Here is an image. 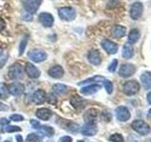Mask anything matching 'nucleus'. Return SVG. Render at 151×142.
Here are the masks:
<instances>
[{"instance_id":"nucleus-1","label":"nucleus","mask_w":151,"mask_h":142,"mask_svg":"<svg viewBox=\"0 0 151 142\" xmlns=\"http://www.w3.org/2000/svg\"><path fill=\"white\" fill-rule=\"evenodd\" d=\"M8 75L12 80H21L24 77V68H23V66L20 64H18V63L12 64L11 66H9V68Z\"/></svg>"},{"instance_id":"nucleus-2","label":"nucleus","mask_w":151,"mask_h":142,"mask_svg":"<svg viewBox=\"0 0 151 142\" xmlns=\"http://www.w3.org/2000/svg\"><path fill=\"white\" fill-rule=\"evenodd\" d=\"M59 16L60 19H63L64 21H72L77 16V12L74 8L71 7H63L59 9L58 11Z\"/></svg>"},{"instance_id":"nucleus-3","label":"nucleus","mask_w":151,"mask_h":142,"mask_svg":"<svg viewBox=\"0 0 151 142\" xmlns=\"http://www.w3.org/2000/svg\"><path fill=\"white\" fill-rule=\"evenodd\" d=\"M140 90V84L138 82L132 80H129V82H126L123 85V91L127 96H132V95H135L136 93H138Z\"/></svg>"},{"instance_id":"nucleus-4","label":"nucleus","mask_w":151,"mask_h":142,"mask_svg":"<svg viewBox=\"0 0 151 142\" xmlns=\"http://www.w3.org/2000/svg\"><path fill=\"white\" fill-rule=\"evenodd\" d=\"M132 129H133L135 132H137L138 134L142 135H146L149 134L150 132V127L147 123H145L143 120H135L132 122L131 124Z\"/></svg>"},{"instance_id":"nucleus-5","label":"nucleus","mask_w":151,"mask_h":142,"mask_svg":"<svg viewBox=\"0 0 151 142\" xmlns=\"http://www.w3.org/2000/svg\"><path fill=\"white\" fill-rule=\"evenodd\" d=\"M27 57L32 62H34V63H42V62H44V61L46 60L47 54L45 53V51L38 50V49H33V50H30L29 52H28Z\"/></svg>"},{"instance_id":"nucleus-6","label":"nucleus","mask_w":151,"mask_h":142,"mask_svg":"<svg viewBox=\"0 0 151 142\" xmlns=\"http://www.w3.org/2000/svg\"><path fill=\"white\" fill-rule=\"evenodd\" d=\"M41 3L42 0H24L23 1V5L26 12H28L32 14L36 13L38 9L40 8Z\"/></svg>"},{"instance_id":"nucleus-7","label":"nucleus","mask_w":151,"mask_h":142,"mask_svg":"<svg viewBox=\"0 0 151 142\" xmlns=\"http://www.w3.org/2000/svg\"><path fill=\"white\" fill-rule=\"evenodd\" d=\"M143 11H144V6L141 2L133 3L130 7V12H129L130 17L133 19V20H137V19H139L142 16Z\"/></svg>"},{"instance_id":"nucleus-8","label":"nucleus","mask_w":151,"mask_h":142,"mask_svg":"<svg viewBox=\"0 0 151 142\" xmlns=\"http://www.w3.org/2000/svg\"><path fill=\"white\" fill-rule=\"evenodd\" d=\"M136 71V66L132 64H123L119 69V75L123 78H129Z\"/></svg>"},{"instance_id":"nucleus-9","label":"nucleus","mask_w":151,"mask_h":142,"mask_svg":"<svg viewBox=\"0 0 151 142\" xmlns=\"http://www.w3.org/2000/svg\"><path fill=\"white\" fill-rule=\"evenodd\" d=\"M115 114L117 120L123 122L129 120L130 117V112L126 106H118L115 110Z\"/></svg>"},{"instance_id":"nucleus-10","label":"nucleus","mask_w":151,"mask_h":142,"mask_svg":"<svg viewBox=\"0 0 151 142\" xmlns=\"http://www.w3.org/2000/svg\"><path fill=\"white\" fill-rule=\"evenodd\" d=\"M101 46L109 54H115L118 50V46L114 42H112L109 39H103L101 41Z\"/></svg>"},{"instance_id":"nucleus-11","label":"nucleus","mask_w":151,"mask_h":142,"mask_svg":"<svg viewBox=\"0 0 151 142\" xmlns=\"http://www.w3.org/2000/svg\"><path fill=\"white\" fill-rule=\"evenodd\" d=\"M39 21L45 28H50L54 24V17L49 12H42L39 15Z\"/></svg>"},{"instance_id":"nucleus-12","label":"nucleus","mask_w":151,"mask_h":142,"mask_svg":"<svg viewBox=\"0 0 151 142\" xmlns=\"http://www.w3.org/2000/svg\"><path fill=\"white\" fill-rule=\"evenodd\" d=\"M7 87H8L9 93L15 97L20 96V95L24 92V90H25L24 85L20 83H12L11 84H9Z\"/></svg>"},{"instance_id":"nucleus-13","label":"nucleus","mask_w":151,"mask_h":142,"mask_svg":"<svg viewBox=\"0 0 151 142\" xmlns=\"http://www.w3.org/2000/svg\"><path fill=\"white\" fill-rule=\"evenodd\" d=\"M25 71H26V73L27 74L28 77H30L32 79L39 78L40 75H41V71L38 69L34 64H30V63H27L26 64Z\"/></svg>"},{"instance_id":"nucleus-14","label":"nucleus","mask_w":151,"mask_h":142,"mask_svg":"<svg viewBox=\"0 0 151 142\" xmlns=\"http://www.w3.org/2000/svg\"><path fill=\"white\" fill-rule=\"evenodd\" d=\"M88 60L89 62L93 65H99L101 64V56L100 53L98 52V50H91L88 53Z\"/></svg>"},{"instance_id":"nucleus-15","label":"nucleus","mask_w":151,"mask_h":142,"mask_svg":"<svg viewBox=\"0 0 151 142\" xmlns=\"http://www.w3.org/2000/svg\"><path fill=\"white\" fill-rule=\"evenodd\" d=\"M46 94L44 90H36L32 95V101L35 104H42L45 101Z\"/></svg>"},{"instance_id":"nucleus-16","label":"nucleus","mask_w":151,"mask_h":142,"mask_svg":"<svg viewBox=\"0 0 151 142\" xmlns=\"http://www.w3.org/2000/svg\"><path fill=\"white\" fill-rule=\"evenodd\" d=\"M97 133V128L94 123H86L81 128V134L84 135H94Z\"/></svg>"},{"instance_id":"nucleus-17","label":"nucleus","mask_w":151,"mask_h":142,"mask_svg":"<svg viewBox=\"0 0 151 142\" xmlns=\"http://www.w3.org/2000/svg\"><path fill=\"white\" fill-rule=\"evenodd\" d=\"M48 74L50 77L54 78V79H60L63 76L64 71L60 65H55V66H52L51 68H49Z\"/></svg>"},{"instance_id":"nucleus-18","label":"nucleus","mask_w":151,"mask_h":142,"mask_svg":"<svg viewBox=\"0 0 151 142\" xmlns=\"http://www.w3.org/2000/svg\"><path fill=\"white\" fill-rule=\"evenodd\" d=\"M70 103L72 104V106L75 107L76 109H78V110H80V109H82L85 107V105H86V102H85L84 99L81 98L78 96V95H75V96H73L72 98H71L70 99Z\"/></svg>"},{"instance_id":"nucleus-19","label":"nucleus","mask_w":151,"mask_h":142,"mask_svg":"<svg viewBox=\"0 0 151 142\" xmlns=\"http://www.w3.org/2000/svg\"><path fill=\"white\" fill-rule=\"evenodd\" d=\"M52 116V112L47 108H40L36 111V117L42 120H48Z\"/></svg>"},{"instance_id":"nucleus-20","label":"nucleus","mask_w":151,"mask_h":142,"mask_svg":"<svg viewBox=\"0 0 151 142\" xmlns=\"http://www.w3.org/2000/svg\"><path fill=\"white\" fill-rule=\"evenodd\" d=\"M97 110L96 109H90L84 114V118L86 123H94L97 117Z\"/></svg>"},{"instance_id":"nucleus-21","label":"nucleus","mask_w":151,"mask_h":142,"mask_svg":"<svg viewBox=\"0 0 151 142\" xmlns=\"http://www.w3.org/2000/svg\"><path fill=\"white\" fill-rule=\"evenodd\" d=\"M100 89V85L98 84H90L81 88L80 90V93L83 95H93L94 93H96L98 90Z\"/></svg>"},{"instance_id":"nucleus-22","label":"nucleus","mask_w":151,"mask_h":142,"mask_svg":"<svg viewBox=\"0 0 151 142\" xmlns=\"http://www.w3.org/2000/svg\"><path fill=\"white\" fill-rule=\"evenodd\" d=\"M141 80L145 90H149L151 88V77L149 71H145L141 76Z\"/></svg>"},{"instance_id":"nucleus-23","label":"nucleus","mask_w":151,"mask_h":142,"mask_svg":"<svg viewBox=\"0 0 151 142\" xmlns=\"http://www.w3.org/2000/svg\"><path fill=\"white\" fill-rule=\"evenodd\" d=\"M112 35L115 38H122L126 35L127 30L125 27L120 26V25H115L112 28Z\"/></svg>"},{"instance_id":"nucleus-24","label":"nucleus","mask_w":151,"mask_h":142,"mask_svg":"<svg viewBox=\"0 0 151 142\" xmlns=\"http://www.w3.org/2000/svg\"><path fill=\"white\" fill-rule=\"evenodd\" d=\"M140 31L136 28H133L132 30H130L129 36H127V42L129 44L132 45V44H135V43L140 39Z\"/></svg>"},{"instance_id":"nucleus-25","label":"nucleus","mask_w":151,"mask_h":142,"mask_svg":"<svg viewBox=\"0 0 151 142\" xmlns=\"http://www.w3.org/2000/svg\"><path fill=\"white\" fill-rule=\"evenodd\" d=\"M122 55L126 59H130L131 57L133 56V49H132V46L129 44V43L125 44L124 46H123Z\"/></svg>"},{"instance_id":"nucleus-26","label":"nucleus","mask_w":151,"mask_h":142,"mask_svg":"<svg viewBox=\"0 0 151 142\" xmlns=\"http://www.w3.org/2000/svg\"><path fill=\"white\" fill-rule=\"evenodd\" d=\"M52 90H53V92L57 95H63L64 93L67 92L68 90V87L66 86L64 84H60V83H57V84H54L53 87H52Z\"/></svg>"},{"instance_id":"nucleus-27","label":"nucleus","mask_w":151,"mask_h":142,"mask_svg":"<svg viewBox=\"0 0 151 142\" xmlns=\"http://www.w3.org/2000/svg\"><path fill=\"white\" fill-rule=\"evenodd\" d=\"M106 79L102 77V76H94V77L91 78V79H88V80H85L83 82L79 83L78 85H82V84H86L88 83H101V82H105Z\"/></svg>"},{"instance_id":"nucleus-28","label":"nucleus","mask_w":151,"mask_h":142,"mask_svg":"<svg viewBox=\"0 0 151 142\" xmlns=\"http://www.w3.org/2000/svg\"><path fill=\"white\" fill-rule=\"evenodd\" d=\"M39 131L41 133H42L45 135L48 136V137H50V136H52L54 135V129L52 127H50V126H45V125L42 126L41 125L40 128H39Z\"/></svg>"},{"instance_id":"nucleus-29","label":"nucleus","mask_w":151,"mask_h":142,"mask_svg":"<svg viewBox=\"0 0 151 142\" xmlns=\"http://www.w3.org/2000/svg\"><path fill=\"white\" fill-rule=\"evenodd\" d=\"M41 136L37 134H29L27 136V142H41Z\"/></svg>"},{"instance_id":"nucleus-30","label":"nucleus","mask_w":151,"mask_h":142,"mask_svg":"<svg viewBox=\"0 0 151 142\" xmlns=\"http://www.w3.org/2000/svg\"><path fill=\"white\" fill-rule=\"evenodd\" d=\"M8 87L6 84L0 83V99H6L8 97Z\"/></svg>"},{"instance_id":"nucleus-31","label":"nucleus","mask_w":151,"mask_h":142,"mask_svg":"<svg viewBox=\"0 0 151 142\" xmlns=\"http://www.w3.org/2000/svg\"><path fill=\"white\" fill-rule=\"evenodd\" d=\"M27 40H28V38L27 36H26L25 38H23V40L21 41L20 46H19V55H22L24 53V51H25L27 44Z\"/></svg>"},{"instance_id":"nucleus-32","label":"nucleus","mask_w":151,"mask_h":142,"mask_svg":"<svg viewBox=\"0 0 151 142\" xmlns=\"http://www.w3.org/2000/svg\"><path fill=\"white\" fill-rule=\"evenodd\" d=\"M4 132L8 133H15V132H21V128H19L18 126H5L3 128Z\"/></svg>"},{"instance_id":"nucleus-33","label":"nucleus","mask_w":151,"mask_h":142,"mask_svg":"<svg viewBox=\"0 0 151 142\" xmlns=\"http://www.w3.org/2000/svg\"><path fill=\"white\" fill-rule=\"evenodd\" d=\"M110 140L111 142H124V138L120 134H113L110 136Z\"/></svg>"},{"instance_id":"nucleus-34","label":"nucleus","mask_w":151,"mask_h":142,"mask_svg":"<svg viewBox=\"0 0 151 142\" xmlns=\"http://www.w3.org/2000/svg\"><path fill=\"white\" fill-rule=\"evenodd\" d=\"M104 86L106 88V91L109 93V94H111L112 93V90H113V85L111 83V82L110 80H106L105 82H104Z\"/></svg>"},{"instance_id":"nucleus-35","label":"nucleus","mask_w":151,"mask_h":142,"mask_svg":"<svg viewBox=\"0 0 151 142\" xmlns=\"http://www.w3.org/2000/svg\"><path fill=\"white\" fill-rule=\"evenodd\" d=\"M22 18L24 19L25 21L27 22H29L32 20V18H33V14L30 13V12H25L23 14H22Z\"/></svg>"},{"instance_id":"nucleus-36","label":"nucleus","mask_w":151,"mask_h":142,"mask_svg":"<svg viewBox=\"0 0 151 142\" xmlns=\"http://www.w3.org/2000/svg\"><path fill=\"white\" fill-rule=\"evenodd\" d=\"M117 64H118V61L114 59L110 64V65H109V71H111V72H114V71L116 70V67H117Z\"/></svg>"},{"instance_id":"nucleus-37","label":"nucleus","mask_w":151,"mask_h":142,"mask_svg":"<svg viewBox=\"0 0 151 142\" xmlns=\"http://www.w3.org/2000/svg\"><path fill=\"white\" fill-rule=\"evenodd\" d=\"M9 118H11V120H13V121H22V120H24V117L21 116V115H18V114L12 115Z\"/></svg>"},{"instance_id":"nucleus-38","label":"nucleus","mask_w":151,"mask_h":142,"mask_svg":"<svg viewBox=\"0 0 151 142\" xmlns=\"http://www.w3.org/2000/svg\"><path fill=\"white\" fill-rule=\"evenodd\" d=\"M30 124H31V126L33 128H34V129H37V130H39V128L41 126L40 122L38 121V120H30Z\"/></svg>"},{"instance_id":"nucleus-39","label":"nucleus","mask_w":151,"mask_h":142,"mask_svg":"<svg viewBox=\"0 0 151 142\" xmlns=\"http://www.w3.org/2000/svg\"><path fill=\"white\" fill-rule=\"evenodd\" d=\"M60 142H73V139L70 136H63L60 138Z\"/></svg>"},{"instance_id":"nucleus-40","label":"nucleus","mask_w":151,"mask_h":142,"mask_svg":"<svg viewBox=\"0 0 151 142\" xmlns=\"http://www.w3.org/2000/svg\"><path fill=\"white\" fill-rule=\"evenodd\" d=\"M48 102H49L50 104H55V103L57 102V99H56L55 96H53L52 94H50V95H49V97H48Z\"/></svg>"},{"instance_id":"nucleus-41","label":"nucleus","mask_w":151,"mask_h":142,"mask_svg":"<svg viewBox=\"0 0 151 142\" xmlns=\"http://www.w3.org/2000/svg\"><path fill=\"white\" fill-rule=\"evenodd\" d=\"M5 27H6V23H5L4 19L2 17H0V31H2Z\"/></svg>"},{"instance_id":"nucleus-42","label":"nucleus","mask_w":151,"mask_h":142,"mask_svg":"<svg viewBox=\"0 0 151 142\" xmlns=\"http://www.w3.org/2000/svg\"><path fill=\"white\" fill-rule=\"evenodd\" d=\"M9 107L7 105H5L4 103H0V111H5V110H8Z\"/></svg>"},{"instance_id":"nucleus-43","label":"nucleus","mask_w":151,"mask_h":142,"mask_svg":"<svg viewBox=\"0 0 151 142\" xmlns=\"http://www.w3.org/2000/svg\"><path fill=\"white\" fill-rule=\"evenodd\" d=\"M0 124H9V120H6V118H1V120H0Z\"/></svg>"},{"instance_id":"nucleus-44","label":"nucleus","mask_w":151,"mask_h":142,"mask_svg":"<svg viewBox=\"0 0 151 142\" xmlns=\"http://www.w3.org/2000/svg\"><path fill=\"white\" fill-rule=\"evenodd\" d=\"M6 61H7V57H4L3 60H2V62L0 63V68H2V67H3L4 64H5V63H6Z\"/></svg>"},{"instance_id":"nucleus-45","label":"nucleus","mask_w":151,"mask_h":142,"mask_svg":"<svg viewBox=\"0 0 151 142\" xmlns=\"http://www.w3.org/2000/svg\"><path fill=\"white\" fill-rule=\"evenodd\" d=\"M16 139H17V142H24L23 137L21 135H16Z\"/></svg>"},{"instance_id":"nucleus-46","label":"nucleus","mask_w":151,"mask_h":142,"mask_svg":"<svg viewBox=\"0 0 151 142\" xmlns=\"http://www.w3.org/2000/svg\"><path fill=\"white\" fill-rule=\"evenodd\" d=\"M150 96H151V94L149 93L148 95H147V101H148V103H150L151 101H150Z\"/></svg>"},{"instance_id":"nucleus-47","label":"nucleus","mask_w":151,"mask_h":142,"mask_svg":"<svg viewBox=\"0 0 151 142\" xmlns=\"http://www.w3.org/2000/svg\"><path fill=\"white\" fill-rule=\"evenodd\" d=\"M1 55H2V49L0 47V56H1Z\"/></svg>"},{"instance_id":"nucleus-48","label":"nucleus","mask_w":151,"mask_h":142,"mask_svg":"<svg viewBox=\"0 0 151 142\" xmlns=\"http://www.w3.org/2000/svg\"><path fill=\"white\" fill-rule=\"evenodd\" d=\"M4 142H12L11 140H6V141H4Z\"/></svg>"},{"instance_id":"nucleus-49","label":"nucleus","mask_w":151,"mask_h":142,"mask_svg":"<svg viewBox=\"0 0 151 142\" xmlns=\"http://www.w3.org/2000/svg\"><path fill=\"white\" fill-rule=\"evenodd\" d=\"M46 142H54V141H51V140H48V141H46Z\"/></svg>"},{"instance_id":"nucleus-50","label":"nucleus","mask_w":151,"mask_h":142,"mask_svg":"<svg viewBox=\"0 0 151 142\" xmlns=\"http://www.w3.org/2000/svg\"><path fill=\"white\" fill-rule=\"evenodd\" d=\"M78 142H84V141H81V140H79Z\"/></svg>"}]
</instances>
